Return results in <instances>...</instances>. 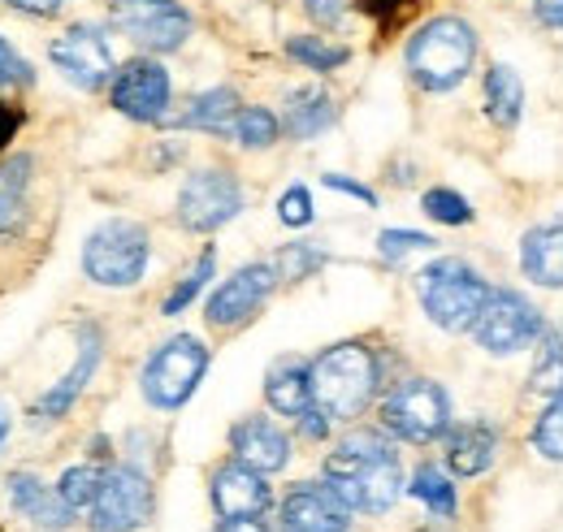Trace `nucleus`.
Segmentation results:
<instances>
[{"label":"nucleus","instance_id":"obj_1","mask_svg":"<svg viewBox=\"0 0 563 532\" xmlns=\"http://www.w3.org/2000/svg\"><path fill=\"white\" fill-rule=\"evenodd\" d=\"M325 485L347 502V511L382 516L404 494V467L382 433H347L325 455Z\"/></svg>","mask_w":563,"mask_h":532},{"label":"nucleus","instance_id":"obj_2","mask_svg":"<svg viewBox=\"0 0 563 532\" xmlns=\"http://www.w3.org/2000/svg\"><path fill=\"white\" fill-rule=\"evenodd\" d=\"M312 407L330 420H355L377 390V359L364 342H339L308 368Z\"/></svg>","mask_w":563,"mask_h":532},{"label":"nucleus","instance_id":"obj_3","mask_svg":"<svg viewBox=\"0 0 563 532\" xmlns=\"http://www.w3.org/2000/svg\"><path fill=\"white\" fill-rule=\"evenodd\" d=\"M477 62V31L464 18H433L408 40V74L424 91H451Z\"/></svg>","mask_w":563,"mask_h":532},{"label":"nucleus","instance_id":"obj_4","mask_svg":"<svg viewBox=\"0 0 563 532\" xmlns=\"http://www.w3.org/2000/svg\"><path fill=\"white\" fill-rule=\"evenodd\" d=\"M417 290H421V308L424 317L446 333H464L473 330L477 312L486 308L490 299V286L477 268H468L464 261H433L429 268L417 273Z\"/></svg>","mask_w":563,"mask_h":532},{"label":"nucleus","instance_id":"obj_5","mask_svg":"<svg viewBox=\"0 0 563 532\" xmlns=\"http://www.w3.org/2000/svg\"><path fill=\"white\" fill-rule=\"evenodd\" d=\"M147 230L140 221H104L87 234L82 243V273L96 281V286H109V290H126L135 286L147 268Z\"/></svg>","mask_w":563,"mask_h":532},{"label":"nucleus","instance_id":"obj_6","mask_svg":"<svg viewBox=\"0 0 563 532\" xmlns=\"http://www.w3.org/2000/svg\"><path fill=\"white\" fill-rule=\"evenodd\" d=\"M205 373H209V346L191 333H178L165 346H156L152 359L143 364V399L161 411H178L196 395Z\"/></svg>","mask_w":563,"mask_h":532},{"label":"nucleus","instance_id":"obj_7","mask_svg":"<svg viewBox=\"0 0 563 532\" xmlns=\"http://www.w3.org/2000/svg\"><path fill=\"white\" fill-rule=\"evenodd\" d=\"M382 424L399 442H417V446L438 442L451 429V399H446V390L438 381L412 377L382 402Z\"/></svg>","mask_w":563,"mask_h":532},{"label":"nucleus","instance_id":"obj_8","mask_svg":"<svg viewBox=\"0 0 563 532\" xmlns=\"http://www.w3.org/2000/svg\"><path fill=\"white\" fill-rule=\"evenodd\" d=\"M109 18L147 53H174L191 35V13L178 0H109Z\"/></svg>","mask_w":563,"mask_h":532},{"label":"nucleus","instance_id":"obj_9","mask_svg":"<svg viewBox=\"0 0 563 532\" xmlns=\"http://www.w3.org/2000/svg\"><path fill=\"white\" fill-rule=\"evenodd\" d=\"M87 511H91V532H135L152 520V485L140 467H109Z\"/></svg>","mask_w":563,"mask_h":532},{"label":"nucleus","instance_id":"obj_10","mask_svg":"<svg viewBox=\"0 0 563 532\" xmlns=\"http://www.w3.org/2000/svg\"><path fill=\"white\" fill-rule=\"evenodd\" d=\"M542 330H547V325H542L538 308H533L525 295H516V290H490L486 308H482L477 321H473L477 342H482L490 355L525 351V346H533V342L542 337Z\"/></svg>","mask_w":563,"mask_h":532},{"label":"nucleus","instance_id":"obj_11","mask_svg":"<svg viewBox=\"0 0 563 532\" xmlns=\"http://www.w3.org/2000/svg\"><path fill=\"white\" fill-rule=\"evenodd\" d=\"M243 212V187L230 169H200L178 191V221L196 234H212Z\"/></svg>","mask_w":563,"mask_h":532},{"label":"nucleus","instance_id":"obj_12","mask_svg":"<svg viewBox=\"0 0 563 532\" xmlns=\"http://www.w3.org/2000/svg\"><path fill=\"white\" fill-rule=\"evenodd\" d=\"M113 109L131 122H161L169 109V69L152 57H135L122 69H113L109 82Z\"/></svg>","mask_w":563,"mask_h":532},{"label":"nucleus","instance_id":"obj_13","mask_svg":"<svg viewBox=\"0 0 563 532\" xmlns=\"http://www.w3.org/2000/svg\"><path fill=\"white\" fill-rule=\"evenodd\" d=\"M274 286H278V273L274 265H243L234 277H225L217 290H212L209 308H205V317H209L212 330H234V325H247L261 308H265V299L274 295Z\"/></svg>","mask_w":563,"mask_h":532},{"label":"nucleus","instance_id":"obj_14","mask_svg":"<svg viewBox=\"0 0 563 532\" xmlns=\"http://www.w3.org/2000/svg\"><path fill=\"white\" fill-rule=\"evenodd\" d=\"M48 57L82 91H100L104 82H113V69H118L113 53H109V40L96 26H70L62 40L48 44Z\"/></svg>","mask_w":563,"mask_h":532},{"label":"nucleus","instance_id":"obj_15","mask_svg":"<svg viewBox=\"0 0 563 532\" xmlns=\"http://www.w3.org/2000/svg\"><path fill=\"white\" fill-rule=\"evenodd\" d=\"M347 502L325 485V480H308V485H295L282 502V529L286 532H347Z\"/></svg>","mask_w":563,"mask_h":532},{"label":"nucleus","instance_id":"obj_16","mask_svg":"<svg viewBox=\"0 0 563 532\" xmlns=\"http://www.w3.org/2000/svg\"><path fill=\"white\" fill-rule=\"evenodd\" d=\"M274 494L265 485V472L247 464H225L212 476V507L221 520H261L269 511Z\"/></svg>","mask_w":563,"mask_h":532},{"label":"nucleus","instance_id":"obj_17","mask_svg":"<svg viewBox=\"0 0 563 532\" xmlns=\"http://www.w3.org/2000/svg\"><path fill=\"white\" fill-rule=\"evenodd\" d=\"M230 446H234V459L256 472H282L290 459V437L282 433L269 415H247L230 429Z\"/></svg>","mask_w":563,"mask_h":532},{"label":"nucleus","instance_id":"obj_18","mask_svg":"<svg viewBox=\"0 0 563 532\" xmlns=\"http://www.w3.org/2000/svg\"><path fill=\"white\" fill-rule=\"evenodd\" d=\"M100 346H104V342H100V330H96V325H82V330H78V359H74L70 373H66L57 386H48L44 399L35 402V415H40V420H62L74 402H78V395L87 390V381L96 377Z\"/></svg>","mask_w":563,"mask_h":532},{"label":"nucleus","instance_id":"obj_19","mask_svg":"<svg viewBox=\"0 0 563 532\" xmlns=\"http://www.w3.org/2000/svg\"><path fill=\"white\" fill-rule=\"evenodd\" d=\"M9 507L18 511V516H26L35 529H48V532H62L70 529V507L62 502V494L57 489H48L40 476H31V472H13L9 476Z\"/></svg>","mask_w":563,"mask_h":532},{"label":"nucleus","instance_id":"obj_20","mask_svg":"<svg viewBox=\"0 0 563 532\" xmlns=\"http://www.w3.org/2000/svg\"><path fill=\"white\" fill-rule=\"evenodd\" d=\"M520 268L529 281L547 286V290H563V221L555 225H538L525 234L520 243Z\"/></svg>","mask_w":563,"mask_h":532},{"label":"nucleus","instance_id":"obj_21","mask_svg":"<svg viewBox=\"0 0 563 532\" xmlns=\"http://www.w3.org/2000/svg\"><path fill=\"white\" fill-rule=\"evenodd\" d=\"M334 118H339V109H334V100L321 87H299L286 100L282 126H286L290 138H317V134H325L334 126Z\"/></svg>","mask_w":563,"mask_h":532},{"label":"nucleus","instance_id":"obj_22","mask_svg":"<svg viewBox=\"0 0 563 532\" xmlns=\"http://www.w3.org/2000/svg\"><path fill=\"white\" fill-rule=\"evenodd\" d=\"M494 451H498V437L490 424H460L446 437V464L455 476H482L494 464Z\"/></svg>","mask_w":563,"mask_h":532},{"label":"nucleus","instance_id":"obj_23","mask_svg":"<svg viewBox=\"0 0 563 532\" xmlns=\"http://www.w3.org/2000/svg\"><path fill=\"white\" fill-rule=\"evenodd\" d=\"M520 109H525V82L511 66H490L486 69V113H490L494 126L511 131L520 122Z\"/></svg>","mask_w":563,"mask_h":532},{"label":"nucleus","instance_id":"obj_24","mask_svg":"<svg viewBox=\"0 0 563 532\" xmlns=\"http://www.w3.org/2000/svg\"><path fill=\"white\" fill-rule=\"evenodd\" d=\"M265 399L278 415L299 420L308 407H312V381H308V368L303 364H278L265 381Z\"/></svg>","mask_w":563,"mask_h":532},{"label":"nucleus","instance_id":"obj_25","mask_svg":"<svg viewBox=\"0 0 563 532\" xmlns=\"http://www.w3.org/2000/svg\"><path fill=\"white\" fill-rule=\"evenodd\" d=\"M31 156H13L0 165V234H13L26 221V191H31Z\"/></svg>","mask_w":563,"mask_h":532},{"label":"nucleus","instance_id":"obj_26","mask_svg":"<svg viewBox=\"0 0 563 532\" xmlns=\"http://www.w3.org/2000/svg\"><path fill=\"white\" fill-rule=\"evenodd\" d=\"M239 109L243 104H239V96L230 87H212V91L191 100V109L183 113V126H196V131H209V134H230Z\"/></svg>","mask_w":563,"mask_h":532},{"label":"nucleus","instance_id":"obj_27","mask_svg":"<svg viewBox=\"0 0 563 532\" xmlns=\"http://www.w3.org/2000/svg\"><path fill=\"white\" fill-rule=\"evenodd\" d=\"M286 57L299 62L303 69H317V74H330V69L347 66V48L343 44H325L321 35H290L286 40Z\"/></svg>","mask_w":563,"mask_h":532},{"label":"nucleus","instance_id":"obj_28","mask_svg":"<svg viewBox=\"0 0 563 532\" xmlns=\"http://www.w3.org/2000/svg\"><path fill=\"white\" fill-rule=\"evenodd\" d=\"M538 342H542V346H538V364H533L529 386H533L538 395L555 399V395H563V337L555 330H542Z\"/></svg>","mask_w":563,"mask_h":532},{"label":"nucleus","instance_id":"obj_29","mask_svg":"<svg viewBox=\"0 0 563 532\" xmlns=\"http://www.w3.org/2000/svg\"><path fill=\"white\" fill-rule=\"evenodd\" d=\"M408 489H412V498H421L424 507H429V516H438V520H451L455 516V485L433 464L417 467V476H412Z\"/></svg>","mask_w":563,"mask_h":532},{"label":"nucleus","instance_id":"obj_30","mask_svg":"<svg viewBox=\"0 0 563 532\" xmlns=\"http://www.w3.org/2000/svg\"><path fill=\"white\" fill-rule=\"evenodd\" d=\"M278 131H282V122L269 113V109H261V104H243V109L234 113L230 138H239L243 147H269V143H278Z\"/></svg>","mask_w":563,"mask_h":532},{"label":"nucleus","instance_id":"obj_31","mask_svg":"<svg viewBox=\"0 0 563 532\" xmlns=\"http://www.w3.org/2000/svg\"><path fill=\"white\" fill-rule=\"evenodd\" d=\"M325 261L330 256L321 247H312V243H286L278 252V261H274V273H278L282 281H303L317 268H325Z\"/></svg>","mask_w":563,"mask_h":532},{"label":"nucleus","instance_id":"obj_32","mask_svg":"<svg viewBox=\"0 0 563 532\" xmlns=\"http://www.w3.org/2000/svg\"><path fill=\"white\" fill-rule=\"evenodd\" d=\"M100 467L96 464H78L70 467L62 480H57V494H62V502L70 507V511H87L91 502H96V489H100Z\"/></svg>","mask_w":563,"mask_h":532},{"label":"nucleus","instance_id":"obj_33","mask_svg":"<svg viewBox=\"0 0 563 532\" xmlns=\"http://www.w3.org/2000/svg\"><path fill=\"white\" fill-rule=\"evenodd\" d=\"M212 265H217V256H212V247H205V256L196 261V268L169 290V299H165V317H178V312H187V308L200 299V290L209 286V277H212Z\"/></svg>","mask_w":563,"mask_h":532},{"label":"nucleus","instance_id":"obj_34","mask_svg":"<svg viewBox=\"0 0 563 532\" xmlns=\"http://www.w3.org/2000/svg\"><path fill=\"white\" fill-rule=\"evenodd\" d=\"M533 451L563 464V395H555V399L547 402V411L538 415V424H533Z\"/></svg>","mask_w":563,"mask_h":532},{"label":"nucleus","instance_id":"obj_35","mask_svg":"<svg viewBox=\"0 0 563 532\" xmlns=\"http://www.w3.org/2000/svg\"><path fill=\"white\" fill-rule=\"evenodd\" d=\"M424 212L433 217V221H442V225H468L473 221V208L468 200L460 196V191H446V187H433V191H424Z\"/></svg>","mask_w":563,"mask_h":532},{"label":"nucleus","instance_id":"obj_36","mask_svg":"<svg viewBox=\"0 0 563 532\" xmlns=\"http://www.w3.org/2000/svg\"><path fill=\"white\" fill-rule=\"evenodd\" d=\"M429 247H433V239L421 230H382V239H377V252L386 261H404L408 252H429Z\"/></svg>","mask_w":563,"mask_h":532},{"label":"nucleus","instance_id":"obj_37","mask_svg":"<svg viewBox=\"0 0 563 532\" xmlns=\"http://www.w3.org/2000/svg\"><path fill=\"white\" fill-rule=\"evenodd\" d=\"M278 217H282V225H290V230L308 225V221H312V196H308V187H290V191H282Z\"/></svg>","mask_w":563,"mask_h":532},{"label":"nucleus","instance_id":"obj_38","mask_svg":"<svg viewBox=\"0 0 563 532\" xmlns=\"http://www.w3.org/2000/svg\"><path fill=\"white\" fill-rule=\"evenodd\" d=\"M31 66H26V57H18L13 53V44L0 35V87H31Z\"/></svg>","mask_w":563,"mask_h":532},{"label":"nucleus","instance_id":"obj_39","mask_svg":"<svg viewBox=\"0 0 563 532\" xmlns=\"http://www.w3.org/2000/svg\"><path fill=\"white\" fill-rule=\"evenodd\" d=\"M303 9L317 26H339L343 13H347V0H303Z\"/></svg>","mask_w":563,"mask_h":532},{"label":"nucleus","instance_id":"obj_40","mask_svg":"<svg viewBox=\"0 0 563 532\" xmlns=\"http://www.w3.org/2000/svg\"><path fill=\"white\" fill-rule=\"evenodd\" d=\"M325 187H330V191H343V196H352V200H360V203H368V208H377V196H373L368 187L352 182V178H343V174H325Z\"/></svg>","mask_w":563,"mask_h":532},{"label":"nucleus","instance_id":"obj_41","mask_svg":"<svg viewBox=\"0 0 563 532\" xmlns=\"http://www.w3.org/2000/svg\"><path fill=\"white\" fill-rule=\"evenodd\" d=\"M408 4H412V0H360V9H364V13H373L382 26H390Z\"/></svg>","mask_w":563,"mask_h":532},{"label":"nucleus","instance_id":"obj_42","mask_svg":"<svg viewBox=\"0 0 563 532\" xmlns=\"http://www.w3.org/2000/svg\"><path fill=\"white\" fill-rule=\"evenodd\" d=\"M18 126H22V109H18V104H9V100H0V152L13 143Z\"/></svg>","mask_w":563,"mask_h":532},{"label":"nucleus","instance_id":"obj_43","mask_svg":"<svg viewBox=\"0 0 563 532\" xmlns=\"http://www.w3.org/2000/svg\"><path fill=\"white\" fill-rule=\"evenodd\" d=\"M13 9H22V13H31V18H53V13H62V0H9Z\"/></svg>","mask_w":563,"mask_h":532},{"label":"nucleus","instance_id":"obj_44","mask_svg":"<svg viewBox=\"0 0 563 532\" xmlns=\"http://www.w3.org/2000/svg\"><path fill=\"white\" fill-rule=\"evenodd\" d=\"M217 532H269V529H265L261 520H225Z\"/></svg>","mask_w":563,"mask_h":532},{"label":"nucleus","instance_id":"obj_45","mask_svg":"<svg viewBox=\"0 0 563 532\" xmlns=\"http://www.w3.org/2000/svg\"><path fill=\"white\" fill-rule=\"evenodd\" d=\"M9 429H13V415H9V407L0 402V446H4V437H9Z\"/></svg>","mask_w":563,"mask_h":532}]
</instances>
